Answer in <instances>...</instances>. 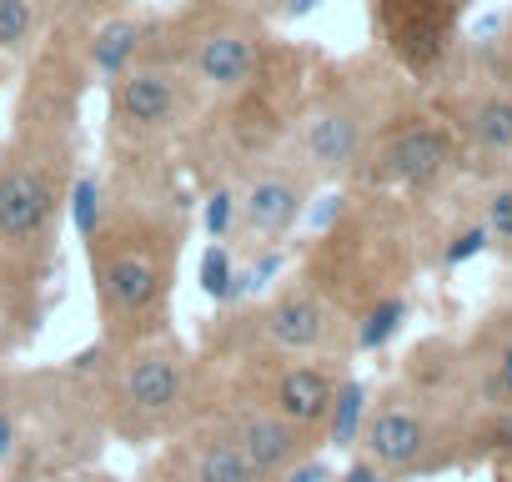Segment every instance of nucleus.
I'll return each mask as SVG.
<instances>
[{
  "label": "nucleus",
  "instance_id": "nucleus-27",
  "mask_svg": "<svg viewBox=\"0 0 512 482\" xmlns=\"http://www.w3.org/2000/svg\"><path fill=\"white\" fill-rule=\"evenodd\" d=\"M332 482H387V472H382L377 462H367V457L357 452V457H352V462H347V467H342V472L332 477Z\"/></svg>",
  "mask_w": 512,
  "mask_h": 482
},
{
  "label": "nucleus",
  "instance_id": "nucleus-25",
  "mask_svg": "<svg viewBox=\"0 0 512 482\" xmlns=\"http://www.w3.org/2000/svg\"><path fill=\"white\" fill-rule=\"evenodd\" d=\"M487 247H492L487 226H482V221H467L462 231H452V236H447V247H442V267H447V272H457V267H467L472 257H482Z\"/></svg>",
  "mask_w": 512,
  "mask_h": 482
},
{
  "label": "nucleus",
  "instance_id": "nucleus-24",
  "mask_svg": "<svg viewBox=\"0 0 512 482\" xmlns=\"http://www.w3.org/2000/svg\"><path fill=\"white\" fill-rule=\"evenodd\" d=\"M477 221L487 226L492 247H512V176H507V181H492V186L482 191Z\"/></svg>",
  "mask_w": 512,
  "mask_h": 482
},
{
  "label": "nucleus",
  "instance_id": "nucleus-12",
  "mask_svg": "<svg viewBox=\"0 0 512 482\" xmlns=\"http://www.w3.org/2000/svg\"><path fill=\"white\" fill-rule=\"evenodd\" d=\"M357 452L367 462H377L387 472V482L412 477V472H432L442 462V417L437 402L427 392L412 387H392L367 407Z\"/></svg>",
  "mask_w": 512,
  "mask_h": 482
},
{
  "label": "nucleus",
  "instance_id": "nucleus-3",
  "mask_svg": "<svg viewBox=\"0 0 512 482\" xmlns=\"http://www.w3.org/2000/svg\"><path fill=\"white\" fill-rule=\"evenodd\" d=\"M317 71H322V61L312 51L277 41L272 61L246 91L201 106L196 126L186 131V141L176 151L181 176L196 191H206V186H236L251 171H262L267 161H277L297 131V116L312 96Z\"/></svg>",
  "mask_w": 512,
  "mask_h": 482
},
{
  "label": "nucleus",
  "instance_id": "nucleus-13",
  "mask_svg": "<svg viewBox=\"0 0 512 482\" xmlns=\"http://www.w3.org/2000/svg\"><path fill=\"white\" fill-rule=\"evenodd\" d=\"M457 6L437 0H372V31L392 66L407 76H432L457 41Z\"/></svg>",
  "mask_w": 512,
  "mask_h": 482
},
{
  "label": "nucleus",
  "instance_id": "nucleus-17",
  "mask_svg": "<svg viewBox=\"0 0 512 482\" xmlns=\"http://www.w3.org/2000/svg\"><path fill=\"white\" fill-rule=\"evenodd\" d=\"M457 131L482 156H512V96L507 91H477L472 101H462Z\"/></svg>",
  "mask_w": 512,
  "mask_h": 482
},
{
  "label": "nucleus",
  "instance_id": "nucleus-6",
  "mask_svg": "<svg viewBox=\"0 0 512 482\" xmlns=\"http://www.w3.org/2000/svg\"><path fill=\"white\" fill-rule=\"evenodd\" d=\"M382 121H387V111L372 91L367 66H357V61L327 66L312 81V96L297 116L287 156L317 186H342V181L357 176V166H362L372 136L382 131Z\"/></svg>",
  "mask_w": 512,
  "mask_h": 482
},
{
  "label": "nucleus",
  "instance_id": "nucleus-8",
  "mask_svg": "<svg viewBox=\"0 0 512 482\" xmlns=\"http://www.w3.org/2000/svg\"><path fill=\"white\" fill-rule=\"evenodd\" d=\"M196 86L171 61H141L106 86V166L176 161L186 131L201 116Z\"/></svg>",
  "mask_w": 512,
  "mask_h": 482
},
{
  "label": "nucleus",
  "instance_id": "nucleus-28",
  "mask_svg": "<svg viewBox=\"0 0 512 482\" xmlns=\"http://www.w3.org/2000/svg\"><path fill=\"white\" fill-rule=\"evenodd\" d=\"M36 482H121L101 467H71V472H51V477H36Z\"/></svg>",
  "mask_w": 512,
  "mask_h": 482
},
{
  "label": "nucleus",
  "instance_id": "nucleus-26",
  "mask_svg": "<svg viewBox=\"0 0 512 482\" xmlns=\"http://www.w3.org/2000/svg\"><path fill=\"white\" fill-rule=\"evenodd\" d=\"M216 6H231V11H251V16H267L272 26H282V11H287V0H216Z\"/></svg>",
  "mask_w": 512,
  "mask_h": 482
},
{
  "label": "nucleus",
  "instance_id": "nucleus-9",
  "mask_svg": "<svg viewBox=\"0 0 512 482\" xmlns=\"http://www.w3.org/2000/svg\"><path fill=\"white\" fill-rule=\"evenodd\" d=\"M206 362L231 367L267 407H277L297 432L322 442L337 387L347 382V357H272V352H201Z\"/></svg>",
  "mask_w": 512,
  "mask_h": 482
},
{
  "label": "nucleus",
  "instance_id": "nucleus-11",
  "mask_svg": "<svg viewBox=\"0 0 512 482\" xmlns=\"http://www.w3.org/2000/svg\"><path fill=\"white\" fill-rule=\"evenodd\" d=\"M452 166H457L452 126L437 121V116L407 111V116L382 121V131L372 136L352 181L367 186V191H432Z\"/></svg>",
  "mask_w": 512,
  "mask_h": 482
},
{
  "label": "nucleus",
  "instance_id": "nucleus-22",
  "mask_svg": "<svg viewBox=\"0 0 512 482\" xmlns=\"http://www.w3.org/2000/svg\"><path fill=\"white\" fill-rule=\"evenodd\" d=\"M36 16L46 21V31H71V36H86L96 21L116 16V11H131V0H31Z\"/></svg>",
  "mask_w": 512,
  "mask_h": 482
},
{
  "label": "nucleus",
  "instance_id": "nucleus-23",
  "mask_svg": "<svg viewBox=\"0 0 512 482\" xmlns=\"http://www.w3.org/2000/svg\"><path fill=\"white\" fill-rule=\"evenodd\" d=\"M191 221L206 231V241H231V221H236V186H206Z\"/></svg>",
  "mask_w": 512,
  "mask_h": 482
},
{
  "label": "nucleus",
  "instance_id": "nucleus-18",
  "mask_svg": "<svg viewBox=\"0 0 512 482\" xmlns=\"http://www.w3.org/2000/svg\"><path fill=\"white\" fill-rule=\"evenodd\" d=\"M46 41V21L31 0H0V66H26Z\"/></svg>",
  "mask_w": 512,
  "mask_h": 482
},
{
  "label": "nucleus",
  "instance_id": "nucleus-14",
  "mask_svg": "<svg viewBox=\"0 0 512 482\" xmlns=\"http://www.w3.org/2000/svg\"><path fill=\"white\" fill-rule=\"evenodd\" d=\"M146 472L156 482H267L246 462V452L206 417H196L171 442H161V457Z\"/></svg>",
  "mask_w": 512,
  "mask_h": 482
},
{
  "label": "nucleus",
  "instance_id": "nucleus-20",
  "mask_svg": "<svg viewBox=\"0 0 512 482\" xmlns=\"http://www.w3.org/2000/svg\"><path fill=\"white\" fill-rule=\"evenodd\" d=\"M196 282L216 307H241L246 297V277H241V257L226 247V241H206V252L196 262Z\"/></svg>",
  "mask_w": 512,
  "mask_h": 482
},
{
  "label": "nucleus",
  "instance_id": "nucleus-7",
  "mask_svg": "<svg viewBox=\"0 0 512 482\" xmlns=\"http://www.w3.org/2000/svg\"><path fill=\"white\" fill-rule=\"evenodd\" d=\"M201 352H272V357H352V317L307 287L302 277L282 282L262 302L216 317Z\"/></svg>",
  "mask_w": 512,
  "mask_h": 482
},
{
  "label": "nucleus",
  "instance_id": "nucleus-4",
  "mask_svg": "<svg viewBox=\"0 0 512 482\" xmlns=\"http://www.w3.org/2000/svg\"><path fill=\"white\" fill-rule=\"evenodd\" d=\"M91 392L106 437L131 447L171 442L201 412V357L176 332H156L126 347H101Z\"/></svg>",
  "mask_w": 512,
  "mask_h": 482
},
{
  "label": "nucleus",
  "instance_id": "nucleus-16",
  "mask_svg": "<svg viewBox=\"0 0 512 482\" xmlns=\"http://www.w3.org/2000/svg\"><path fill=\"white\" fill-rule=\"evenodd\" d=\"M472 372H477L482 402L492 412H512V312L507 317H492V327L477 337Z\"/></svg>",
  "mask_w": 512,
  "mask_h": 482
},
{
  "label": "nucleus",
  "instance_id": "nucleus-21",
  "mask_svg": "<svg viewBox=\"0 0 512 482\" xmlns=\"http://www.w3.org/2000/svg\"><path fill=\"white\" fill-rule=\"evenodd\" d=\"M407 297L402 292H392V297H377L367 312H357V322H352V352H382L397 332H402V322H407Z\"/></svg>",
  "mask_w": 512,
  "mask_h": 482
},
{
  "label": "nucleus",
  "instance_id": "nucleus-15",
  "mask_svg": "<svg viewBox=\"0 0 512 482\" xmlns=\"http://www.w3.org/2000/svg\"><path fill=\"white\" fill-rule=\"evenodd\" d=\"M156 41H161V16L116 11V16L96 21V26L81 36L91 86H96V81H101V86H111V81H116V76H126L131 66L156 61Z\"/></svg>",
  "mask_w": 512,
  "mask_h": 482
},
{
  "label": "nucleus",
  "instance_id": "nucleus-1",
  "mask_svg": "<svg viewBox=\"0 0 512 482\" xmlns=\"http://www.w3.org/2000/svg\"><path fill=\"white\" fill-rule=\"evenodd\" d=\"M91 91L81 36L46 31L21 76L16 126L0 141V292L41 312L71 186L81 176V106Z\"/></svg>",
  "mask_w": 512,
  "mask_h": 482
},
{
  "label": "nucleus",
  "instance_id": "nucleus-2",
  "mask_svg": "<svg viewBox=\"0 0 512 482\" xmlns=\"http://www.w3.org/2000/svg\"><path fill=\"white\" fill-rule=\"evenodd\" d=\"M191 211L196 191H186L176 161H121L106 171L101 211L81 236L101 347L171 332Z\"/></svg>",
  "mask_w": 512,
  "mask_h": 482
},
{
  "label": "nucleus",
  "instance_id": "nucleus-5",
  "mask_svg": "<svg viewBox=\"0 0 512 482\" xmlns=\"http://www.w3.org/2000/svg\"><path fill=\"white\" fill-rule=\"evenodd\" d=\"M272 46H277V26L267 16L231 11V6H216V0H186V6L161 16L156 56L171 61L211 106L246 91L262 76V66L272 61Z\"/></svg>",
  "mask_w": 512,
  "mask_h": 482
},
{
  "label": "nucleus",
  "instance_id": "nucleus-10",
  "mask_svg": "<svg viewBox=\"0 0 512 482\" xmlns=\"http://www.w3.org/2000/svg\"><path fill=\"white\" fill-rule=\"evenodd\" d=\"M317 191L322 186L282 151L262 171H251L246 181H236V221H231V241H226V247L241 262L282 252L292 241V231L302 226V216H307Z\"/></svg>",
  "mask_w": 512,
  "mask_h": 482
},
{
  "label": "nucleus",
  "instance_id": "nucleus-29",
  "mask_svg": "<svg viewBox=\"0 0 512 482\" xmlns=\"http://www.w3.org/2000/svg\"><path fill=\"white\" fill-rule=\"evenodd\" d=\"M322 6V0H287V11H282V21H302V16H312Z\"/></svg>",
  "mask_w": 512,
  "mask_h": 482
},
{
  "label": "nucleus",
  "instance_id": "nucleus-19",
  "mask_svg": "<svg viewBox=\"0 0 512 482\" xmlns=\"http://www.w3.org/2000/svg\"><path fill=\"white\" fill-rule=\"evenodd\" d=\"M367 407H372V392H367V382H357V377L347 372V382L337 387V402H332V412H327L322 442H327V447H337V452H357V437H362Z\"/></svg>",
  "mask_w": 512,
  "mask_h": 482
}]
</instances>
